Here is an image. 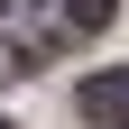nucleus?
I'll list each match as a JSON object with an SVG mask.
<instances>
[{
    "label": "nucleus",
    "mask_w": 129,
    "mask_h": 129,
    "mask_svg": "<svg viewBox=\"0 0 129 129\" xmlns=\"http://www.w3.org/2000/svg\"><path fill=\"white\" fill-rule=\"evenodd\" d=\"M74 111H83L92 129H129V74H92V83L74 92Z\"/></svg>",
    "instance_id": "nucleus-1"
},
{
    "label": "nucleus",
    "mask_w": 129,
    "mask_h": 129,
    "mask_svg": "<svg viewBox=\"0 0 129 129\" xmlns=\"http://www.w3.org/2000/svg\"><path fill=\"white\" fill-rule=\"evenodd\" d=\"M120 0H55V28H111Z\"/></svg>",
    "instance_id": "nucleus-2"
},
{
    "label": "nucleus",
    "mask_w": 129,
    "mask_h": 129,
    "mask_svg": "<svg viewBox=\"0 0 129 129\" xmlns=\"http://www.w3.org/2000/svg\"><path fill=\"white\" fill-rule=\"evenodd\" d=\"M0 129H9V120H0Z\"/></svg>",
    "instance_id": "nucleus-3"
}]
</instances>
